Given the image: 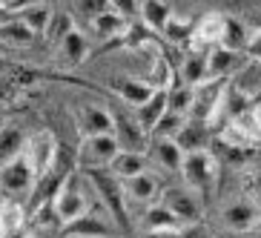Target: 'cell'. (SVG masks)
<instances>
[{
  "label": "cell",
  "mask_w": 261,
  "mask_h": 238,
  "mask_svg": "<svg viewBox=\"0 0 261 238\" xmlns=\"http://www.w3.org/2000/svg\"><path fill=\"white\" fill-rule=\"evenodd\" d=\"M81 172V169H77ZM84 178L89 181L95 192H98L100 204L107 209V215L115 221V227L121 232H129L132 230V221H129V209H126V198H123V190H121V181H118L109 169H86Z\"/></svg>",
  "instance_id": "1"
},
{
  "label": "cell",
  "mask_w": 261,
  "mask_h": 238,
  "mask_svg": "<svg viewBox=\"0 0 261 238\" xmlns=\"http://www.w3.org/2000/svg\"><path fill=\"white\" fill-rule=\"evenodd\" d=\"M218 161H215L213 152H192L184 155V164H181V178L190 192H195L198 198H207L215 187V172Z\"/></svg>",
  "instance_id": "2"
},
{
  "label": "cell",
  "mask_w": 261,
  "mask_h": 238,
  "mask_svg": "<svg viewBox=\"0 0 261 238\" xmlns=\"http://www.w3.org/2000/svg\"><path fill=\"white\" fill-rule=\"evenodd\" d=\"M23 158L26 164L35 172V181L43 175H49L61 158V146H58V138H55L49 129H38L35 135H29L23 144Z\"/></svg>",
  "instance_id": "3"
},
{
  "label": "cell",
  "mask_w": 261,
  "mask_h": 238,
  "mask_svg": "<svg viewBox=\"0 0 261 238\" xmlns=\"http://www.w3.org/2000/svg\"><path fill=\"white\" fill-rule=\"evenodd\" d=\"M49 209L55 213V218H58L63 227L72 224V221H77L84 213H89V201H86V195H84V187H81L77 169L61 184V190H58V195L52 198Z\"/></svg>",
  "instance_id": "4"
},
{
  "label": "cell",
  "mask_w": 261,
  "mask_h": 238,
  "mask_svg": "<svg viewBox=\"0 0 261 238\" xmlns=\"http://www.w3.org/2000/svg\"><path fill=\"white\" fill-rule=\"evenodd\" d=\"M227 81H204V84L192 86V107H190V121L195 123H213L218 109L224 107L227 98Z\"/></svg>",
  "instance_id": "5"
},
{
  "label": "cell",
  "mask_w": 261,
  "mask_h": 238,
  "mask_svg": "<svg viewBox=\"0 0 261 238\" xmlns=\"http://www.w3.org/2000/svg\"><path fill=\"white\" fill-rule=\"evenodd\" d=\"M121 152L115 135H95V138H84L75 152V164L81 172L86 169H109V164L115 161V155Z\"/></svg>",
  "instance_id": "6"
},
{
  "label": "cell",
  "mask_w": 261,
  "mask_h": 238,
  "mask_svg": "<svg viewBox=\"0 0 261 238\" xmlns=\"http://www.w3.org/2000/svg\"><path fill=\"white\" fill-rule=\"evenodd\" d=\"M158 204L167 207L169 213L175 215L178 224H195L201 218V201L195 192H190L187 187H167V190L158 195Z\"/></svg>",
  "instance_id": "7"
},
{
  "label": "cell",
  "mask_w": 261,
  "mask_h": 238,
  "mask_svg": "<svg viewBox=\"0 0 261 238\" xmlns=\"http://www.w3.org/2000/svg\"><path fill=\"white\" fill-rule=\"evenodd\" d=\"M75 121L77 129L84 138H95V135H112L115 132V121H112V112L98 103H84V107L75 109Z\"/></svg>",
  "instance_id": "8"
},
{
  "label": "cell",
  "mask_w": 261,
  "mask_h": 238,
  "mask_svg": "<svg viewBox=\"0 0 261 238\" xmlns=\"http://www.w3.org/2000/svg\"><path fill=\"white\" fill-rule=\"evenodd\" d=\"M0 187H3V192H9V195H20V192L35 190V172H32V167L26 164L23 152L0 167Z\"/></svg>",
  "instance_id": "9"
},
{
  "label": "cell",
  "mask_w": 261,
  "mask_h": 238,
  "mask_svg": "<svg viewBox=\"0 0 261 238\" xmlns=\"http://www.w3.org/2000/svg\"><path fill=\"white\" fill-rule=\"evenodd\" d=\"M115 232V227L109 224V215H98V213H84L77 221L63 227L66 238H109Z\"/></svg>",
  "instance_id": "10"
},
{
  "label": "cell",
  "mask_w": 261,
  "mask_h": 238,
  "mask_svg": "<svg viewBox=\"0 0 261 238\" xmlns=\"http://www.w3.org/2000/svg\"><path fill=\"white\" fill-rule=\"evenodd\" d=\"M112 121H115V141L118 146H121L123 152H141L144 155V146H146V135L144 129H141V123L135 121V118L129 115H112Z\"/></svg>",
  "instance_id": "11"
},
{
  "label": "cell",
  "mask_w": 261,
  "mask_h": 238,
  "mask_svg": "<svg viewBox=\"0 0 261 238\" xmlns=\"http://www.w3.org/2000/svg\"><path fill=\"white\" fill-rule=\"evenodd\" d=\"M121 190H123V198L126 201H135V204H146L152 207L155 198H158V181H155L149 172H141V175H132V178H123L121 181Z\"/></svg>",
  "instance_id": "12"
},
{
  "label": "cell",
  "mask_w": 261,
  "mask_h": 238,
  "mask_svg": "<svg viewBox=\"0 0 261 238\" xmlns=\"http://www.w3.org/2000/svg\"><path fill=\"white\" fill-rule=\"evenodd\" d=\"M244 55L241 52H230V49L215 46L213 52L207 55V81H227L232 69H238Z\"/></svg>",
  "instance_id": "13"
},
{
  "label": "cell",
  "mask_w": 261,
  "mask_h": 238,
  "mask_svg": "<svg viewBox=\"0 0 261 238\" xmlns=\"http://www.w3.org/2000/svg\"><path fill=\"white\" fill-rule=\"evenodd\" d=\"M152 86L146 81H138V77H118L115 81V95L132 109H141L146 100L152 98Z\"/></svg>",
  "instance_id": "14"
},
{
  "label": "cell",
  "mask_w": 261,
  "mask_h": 238,
  "mask_svg": "<svg viewBox=\"0 0 261 238\" xmlns=\"http://www.w3.org/2000/svg\"><path fill=\"white\" fill-rule=\"evenodd\" d=\"M207 141H210V129L207 123H195V121H187L181 126V132L175 135V144L184 155L192 152H207Z\"/></svg>",
  "instance_id": "15"
},
{
  "label": "cell",
  "mask_w": 261,
  "mask_h": 238,
  "mask_svg": "<svg viewBox=\"0 0 261 238\" xmlns=\"http://www.w3.org/2000/svg\"><path fill=\"white\" fill-rule=\"evenodd\" d=\"M141 227H144L146 235H161V232H178L181 224L175 221V215L169 213L167 207L152 204V207H146L144 218H141Z\"/></svg>",
  "instance_id": "16"
},
{
  "label": "cell",
  "mask_w": 261,
  "mask_h": 238,
  "mask_svg": "<svg viewBox=\"0 0 261 238\" xmlns=\"http://www.w3.org/2000/svg\"><path fill=\"white\" fill-rule=\"evenodd\" d=\"M250 40V29L241 17H232V15H224V26H221V49H230V52H241L244 55V46Z\"/></svg>",
  "instance_id": "17"
},
{
  "label": "cell",
  "mask_w": 261,
  "mask_h": 238,
  "mask_svg": "<svg viewBox=\"0 0 261 238\" xmlns=\"http://www.w3.org/2000/svg\"><path fill=\"white\" fill-rule=\"evenodd\" d=\"M26 224V209L15 198H6L0 204V238H17Z\"/></svg>",
  "instance_id": "18"
},
{
  "label": "cell",
  "mask_w": 261,
  "mask_h": 238,
  "mask_svg": "<svg viewBox=\"0 0 261 238\" xmlns=\"http://www.w3.org/2000/svg\"><path fill=\"white\" fill-rule=\"evenodd\" d=\"M207 55L210 52H198V49H190L181 61V84L184 86H198L207 81Z\"/></svg>",
  "instance_id": "19"
},
{
  "label": "cell",
  "mask_w": 261,
  "mask_h": 238,
  "mask_svg": "<svg viewBox=\"0 0 261 238\" xmlns=\"http://www.w3.org/2000/svg\"><path fill=\"white\" fill-rule=\"evenodd\" d=\"M258 213L261 209H255L253 201H238V204H230V207L224 209V221H227V227L230 230H253L255 224H258Z\"/></svg>",
  "instance_id": "20"
},
{
  "label": "cell",
  "mask_w": 261,
  "mask_h": 238,
  "mask_svg": "<svg viewBox=\"0 0 261 238\" xmlns=\"http://www.w3.org/2000/svg\"><path fill=\"white\" fill-rule=\"evenodd\" d=\"M164 115H167V89H155L152 98H149L144 107L138 109L135 121H138V123H141V129L149 135V132H152V126L161 121Z\"/></svg>",
  "instance_id": "21"
},
{
  "label": "cell",
  "mask_w": 261,
  "mask_h": 238,
  "mask_svg": "<svg viewBox=\"0 0 261 238\" xmlns=\"http://www.w3.org/2000/svg\"><path fill=\"white\" fill-rule=\"evenodd\" d=\"M52 12L55 9L49 6V3H23L20 6V12H17V20L23 26H29L35 35H43L49 26V20H52Z\"/></svg>",
  "instance_id": "22"
},
{
  "label": "cell",
  "mask_w": 261,
  "mask_h": 238,
  "mask_svg": "<svg viewBox=\"0 0 261 238\" xmlns=\"http://www.w3.org/2000/svg\"><path fill=\"white\" fill-rule=\"evenodd\" d=\"M138 17L146 23L149 32H164L167 23L172 20V6H169V3H161V0H144Z\"/></svg>",
  "instance_id": "23"
},
{
  "label": "cell",
  "mask_w": 261,
  "mask_h": 238,
  "mask_svg": "<svg viewBox=\"0 0 261 238\" xmlns=\"http://www.w3.org/2000/svg\"><path fill=\"white\" fill-rule=\"evenodd\" d=\"M109 172L118 178V181H123V178H132V175H141V172H146V152H118L115 161L109 164Z\"/></svg>",
  "instance_id": "24"
},
{
  "label": "cell",
  "mask_w": 261,
  "mask_h": 238,
  "mask_svg": "<svg viewBox=\"0 0 261 238\" xmlns=\"http://www.w3.org/2000/svg\"><path fill=\"white\" fill-rule=\"evenodd\" d=\"M58 55H61L66 63H84V61H86V55H89V40H86V35L75 26V29H72L69 35L61 40Z\"/></svg>",
  "instance_id": "25"
},
{
  "label": "cell",
  "mask_w": 261,
  "mask_h": 238,
  "mask_svg": "<svg viewBox=\"0 0 261 238\" xmlns=\"http://www.w3.org/2000/svg\"><path fill=\"white\" fill-rule=\"evenodd\" d=\"M75 29V17H72V12H63V9H55L52 12V20H49V26H46V43L49 46H61V40L69 35V32Z\"/></svg>",
  "instance_id": "26"
},
{
  "label": "cell",
  "mask_w": 261,
  "mask_h": 238,
  "mask_svg": "<svg viewBox=\"0 0 261 238\" xmlns=\"http://www.w3.org/2000/svg\"><path fill=\"white\" fill-rule=\"evenodd\" d=\"M152 158L161 167H167V169H172V172H181V164H184V152L178 149V144L175 141H155L152 146Z\"/></svg>",
  "instance_id": "27"
},
{
  "label": "cell",
  "mask_w": 261,
  "mask_h": 238,
  "mask_svg": "<svg viewBox=\"0 0 261 238\" xmlns=\"http://www.w3.org/2000/svg\"><path fill=\"white\" fill-rule=\"evenodd\" d=\"M123 26H126V20H123L121 15H115V12L109 9V3H107V9H103V12H100V15L92 20V32L98 35L100 40H107V38H115V35H121Z\"/></svg>",
  "instance_id": "28"
},
{
  "label": "cell",
  "mask_w": 261,
  "mask_h": 238,
  "mask_svg": "<svg viewBox=\"0 0 261 238\" xmlns=\"http://www.w3.org/2000/svg\"><path fill=\"white\" fill-rule=\"evenodd\" d=\"M23 144H26L23 132L15 129V126H9V129L0 132V167H3V164H9L12 158H17V155L23 152Z\"/></svg>",
  "instance_id": "29"
},
{
  "label": "cell",
  "mask_w": 261,
  "mask_h": 238,
  "mask_svg": "<svg viewBox=\"0 0 261 238\" xmlns=\"http://www.w3.org/2000/svg\"><path fill=\"white\" fill-rule=\"evenodd\" d=\"M0 38L6 43H15V46H29L35 40V32L29 26H23L17 17H9L6 23H0Z\"/></svg>",
  "instance_id": "30"
},
{
  "label": "cell",
  "mask_w": 261,
  "mask_h": 238,
  "mask_svg": "<svg viewBox=\"0 0 261 238\" xmlns=\"http://www.w3.org/2000/svg\"><path fill=\"white\" fill-rule=\"evenodd\" d=\"M192 26H195V23H190V20H178V17L172 15V20L167 23L164 35H167V40H172V43H190Z\"/></svg>",
  "instance_id": "31"
},
{
  "label": "cell",
  "mask_w": 261,
  "mask_h": 238,
  "mask_svg": "<svg viewBox=\"0 0 261 238\" xmlns=\"http://www.w3.org/2000/svg\"><path fill=\"white\" fill-rule=\"evenodd\" d=\"M75 12H81V15H86L89 17V20H95V17L100 15V12H103V9H107V3H95V0H84V3H75Z\"/></svg>",
  "instance_id": "32"
},
{
  "label": "cell",
  "mask_w": 261,
  "mask_h": 238,
  "mask_svg": "<svg viewBox=\"0 0 261 238\" xmlns=\"http://www.w3.org/2000/svg\"><path fill=\"white\" fill-rule=\"evenodd\" d=\"M244 55L250 61H261V32L250 29V40H247V46H244Z\"/></svg>",
  "instance_id": "33"
},
{
  "label": "cell",
  "mask_w": 261,
  "mask_h": 238,
  "mask_svg": "<svg viewBox=\"0 0 261 238\" xmlns=\"http://www.w3.org/2000/svg\"><path fill=\"white\" fill-rule=\"evenodd\" d=\"M250 195H253V204L261 207V169L250 175Z\"/></svg>",
  "instance_id": "34"
},
{
  "label": "cell",
  "mask_w": 261,
  "mask_h": 238,
  "mask_svg": "<svg viewBox=\"0 0 261 238\" xmlns=\"http://www.w3.org/2000/svg\"><path fill=\"white\" fill-rule=\"evenodd\" d=\"M253 29H255V32H261V15H258V17H255V20H253Z\"/></svg>",
  "instance_id": "35"
},
{
  "label": "cell",
  "mask_w": 261,
  "mask_h": 238,
  "mask_svg": "<svg viewBox=\"0 0 261 238\" xmlns=\"http://www.w3.org/2000/svg\"><path fill=\"white\" fill-rule=\"evenodd\" d=\"M255 227H258V230H261V213H258V224H255Z\"/></svg>",
  "instance_id": "36"
},
{
  "label": "cell",
  "mask_w": 261,
  "mask_h": 238,
  "mask_svg": "<svg viewBox=\"0 0 261 238\" xmlns=\"http://www.w3.org/2000/svg\"><path fill=\"white\" fill-rule=\"evenodd\" d=\"M23 238H32V235H23Z\"/></svg>",
  "instance_id": "37"
}]
</instances>
